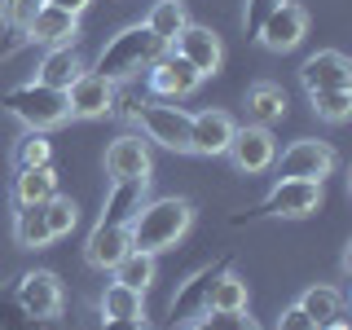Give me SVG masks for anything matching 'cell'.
I'll use <instances>...</instances> for the list:
<instances>
[{"mask_svg":"<svg viewBox=\"0 0 352 330\" xmlns=\"http://www.w3.org/2000/svg\"><path fill=\"white\" fill-rule=\"evenodd\" d=\"M194 225V203L190 198H146L141 203V212L132 216L128 234H132V251H150V256H159V251H172L176 242L190 234Z\"/></svg>","mask_w":352,"mask_h":330,"instance_id":"6da1fadb","label":"cell"},{"mask_svg":"<svg viewBox=\"0 0 352 330\" xmlns=\"http://www.w3.org/2000/svg\"><path fill=\"white\" fill-rule=\"evenodd\" d=\"M163 53H168V44L154 36L146 22H137V27H124L119 36H110L102 44L93 71L102 75V80H132L137 71H150Z\"/></svg>","mask_w":352,"mask_h":330,"instance_id":"7a4b0ae2","label":"cell"},{"mask_svg":"<svg viewBox=\"0 0 352 330\" xmlns=\"http://www.w3.org/2000/svg\"><path fill=\"white\" fill-rule=\"evenodd\" d=\"M5 110L27 132H49V128H62L66 119H71V110H66V93H62V88L40 84V80L9 88V93H5Z\"/></svg>","mask_w":352,"mask_h":330,"instance_id":"3957f363","label":"cell"},{"mask_svg":"<svg viewBox=\"0 0 352 330\" xmlns=\"http://www.w3.org/2000/svg\"><path fill=\"white\" fill-rule=\"evenodd\" d=\"M132 115H137L146 141H154L163 150H176V154H194L190 150V119H194L190 110H181L176 102H141Z\"/></svg>","mask_w":352,"mask_h":330,"instance_id":"277c9868","label":"cell"},{"mask_svg":"<svg viewBox=\"0 0 352 330\" xmlns=\"http://www.w3.org/2000/svg\"><path fill=\"white\" fill-rule=\"evenodd\" d=\"M273 168H278V176H291V181H326V176L339 168V154H335L330 141L300 137L273 159Z\"/></svg>","mask_w":352,"mask_h":330,"instance_id":"5b68a950","label":"cell"},{"mask_svg":"<svg viewBox=\"0 0 352 330\" xmlns=\"http://www.w3.org/2000/svg\"><path fill=\"white\" fill-rule=\"evenodd\" d=\"M326 203V190L322 181H291V176H278L264 203L256 207L260 216H286V220H304V216H317Z\"/></svg>","mask_w":352,"mask_h":330,"instance_id":"8992f818","label":"cell"},{"mask_svg":"<svg viewBox=\"0 0 352 330\" xmlns=\"http://www.w3.org/2000/svg\"><path fill=\"white\" fill-rule=\"evenodd\" d=\"M14 304L27 317H36V322H58V317H62V304H66L62 278H58V273H49V269L22 273V278H18V291H14Z\"/></svg>","mask_w":352,"mask_h":330,"instance_id":"52a82bcc","label":"cell"},{"mask_svg":"<svg viewBox=\"0 0 352 330\" xmlns=\"http://www.w3.org/2000/svg\"><path fill=\"white\" fill-rule=\"evenodd\" d=\"M304 36H308V14H304V5H295V0H282V5L256 27V40H260L269 53H291V49H300Z\"/></svg>","mask_w":352,"mask_h":330,"instance_id":"ba28073f","label":"cell"},{"mask_svg":"<svg viewBox=\"0 0 352 330\" xmlns=\"http://www.w3.org/2000/svg\"><path fill=\"white\" fill-rule=\"evenodd\" d=\"M229 163L238 172L256 176V172H269L273 159H278V141L264 124H251V128H234V141H229Z\"/></svg>","mask_w":352,"mask_h":330,"instance_id":"9c48e42d","label":"cell"},{"mask_svg":"<svg viewBox=\"0 0 352 330\" xmlns=\"http://www.w3.org/2000/svg\"><path fill=\"white\" fill-rule=\"evenodd\" d=\"M172 53L190 62L203 80H207V75H216L220 62H225V44H220V36H216L212 27H198V22H185V27H181V36L172 40Z\"/></svg>","mask_w":352,"mask_h":330,"instance_id":"30bf717a","label":"cell"},{"mask_svg":"<svg viewBox=\"0 0 352 330\" xmlns=\"http://www.w3.org/2000/svg\"><path fill=\"white\" fill-rule=\"evenodd\" d=\"M106 176L110 181H150V141L141 132H119L106 146Z\"/></svg>","mask_w":352,"mask_h":330,"instance_id":"8fae6325","label":"cell"},{"mask_svg":"<svg viewBox=\"0 0 352 330\" xmlns=\"http://www.w3.org/2000/svg\"><path fill=\"white\" fill-rule=\"evenodd\" d=\"M198 84H203V75H198L185 58H176L172 49L150 66V93H154V97L185 102V97H194V93H198Z\"/></svg>","mask_w":352,"mask_h":330,"instance_id":"7c38bea8","label":"cell"},{"mask_svg":"<svg viewBox=\"0 0 352 330\" xmlns=\"http://www.w3.org/2000/svg\"><path fill=\"white\" fill-rule=\"evenodd\" d=\"M66 110L71 119H102L115 110V80H102L97 71H84L66 88Z\"/></svg>","mask_w":352,"mask_h":330,"instance_id":"4fadbf2b","label":"cell"},{"mask_svg":"<svg viewBox=\"0 0 352 330\" xmlns=\"http://www.w3.org/2000/svg\"><path fill=\"white\" fill-rule=\"evenodd\" d=\"M300 80H304L308 93H322V88H352V62L339 49H322L300 66Z\"/></svg>","mask_w":352,"mask_h":330,"instance_id":"5bb4252c","label":"cell"},{"mask_svg":"<svg viewBox=\"0 0 352 330\" xmlns=\"http://www.w3.org/2000/svg\"><path fill=\"white\" fill-rule=\"evenodd\" d=\"M234 119L225 115V110H198V115L190 119V150L194 154H225L229 141H234Z\"/></svg>","mask_w":352,"mask_h":330,"instance_id":"9a60e30c","label":"cell"},{"mask_svg":"<svg viewBox=\"0 0 352 330\" xmlns=\"http://www.w3.org/2000/svg\"><path fill=\"white\" fill-rule=\"evenodd\" d=\"M132 251V234H128V225H102L97 220L93 225V234H88V242H84V260L93 264V269H115L119 260H124Z\"/></svg>","mask_w":352,"mask_h":330,"instance_id":"2e32d148","label":"cell"},{"mask_svg":"<svg viewBox=\"0 0 352 330\" xmlns=\"http://www.w3.org/2000/svg\"><path fill=\"white\" fill-rule=\"evenodd\" d=\"M75 36H80V18L75 14H62V9L44 5L36 18H31L27 27V40L44 44V49H58V44H75Z\"/></svg>","mask_w":352,"mask_h":330,"instance_id":"e0dca14e","label":"cell"},{"mask_svg":"<svg viewBox=\"0 0 352 330\" xmlns=\"http://www.w3.org/2000/svg\"><path fill=\"white\" fill-rule=\"evenodd\" d=\"M84 71H88V66H84L80 53H75V44H58V49L44 53V62H40L36 80H40V84H49V88H62V93H66V88L80 80Z\"/></svg>","mask_w":352,"mask_h":330,"instance_id":"ac0fdd59","label":"cell"},{"mask_svg":"<svg viewBox=\"0 0 352 330\" xmlns=\"http://www.w3.org/2000/svg\"><path fill=\"white\" fill-rule=\"evenodd\" d=\"M146 185L150 181H115L97 220H102V225H132V216L141 212V203H146Z\"/></svg>","mask_w":352,"mask_h":330,"instance_id":"d6986e66","label":"cell"},{"mask_svg":"<svg viewBox=\"0 0 352 330\" xmlns=\"http://www.w3.org/2000/svg\"><path fill=\"white\" fill-rule=\"evenodd\" d=\"M58 194V172L53 163L44 168H22L18 181H14V207H31V203H49Z\"/></svg>","mask_w":352,"mask_h":330,"instance_id":"ffe728a7","label":"cell"},{"mask_svg":"<svg viewBox=\"0 0 352 330\" xmlns=\"http://www.w3.org/2000/svg\"><path fill=\"white\" fill-rule=\"evenodd\" d=\"M286 93L278 84H269V80H260V84H251L247 88V110H251V119H256V124H264V128H273L278 124V119L286 115Z\"/></svg>","mask_w":352,"mask_h":330,"instance_id":"44dd1931","label":"cell"},{"mask_svg":"<svg viewBox=\"0 0 352 330\" xmlns=\"http://www.w3.org/2000/svg\"><path fill=\"white\" fill-rule=\"evenodd\" d=\"M300 308H304V317H313V326L322 330V326L335 322V317H344V291H339V286H308L300 295Z\"/></svg>","mask_w":352,"mask_h":330,"instance_id":"7402d4cb","label":"cell"},{"mask_svg":"<svg viewBox=\"0 0 352 330\" xmlns=\"http://www.w3.org/2000/svg\"><path fill=\"white\" fill-rule=\"evenodd\" d=\"M14 238H18V247H27V251L49 247L53 234H49V220H44V203L18 207V216H14Z\"/></svg>","mask_w":352,"mask_h":330,"instance_id":"603a6c76","label":"cell"},{"mask_svg":"<svg viewBox=\"0 0 352 330\" xmlns=\"http://www.w3.org/2000/svg\"><path fill=\"white\" fill-rule=\"evenodd\" d=\"M185 22H190V18H185V5H181V0H154L150 14H146V27H150L163 44H168V49H172V40L181 36Z\"/></svg>","mask_w":352,"mask_h":330,"instance_id":"cb8c5ba5","label":"cell"},{"mask_svg":"<svg viewBox=\"0 0 352 330\" xmlns=\"http://www.w3.org/2000/svg\"><path fill=\"white\" fill-rule=\"evenodd\" d=\"M154 269H159V256H150V251H128V256L119 260L110 273H115V282L132 286V291H150Z\"/></svg>","mask_w":352,"mask_h":330,"instance_id":"d4e9b609","label":"cell"},{"mask_svg":"<svg viewBox=\"0 0 352 330\" xmlns=\"http://www.w3.org/2000/svg\"><path fill=\"white\" fill-rule=\"evenodd\" d=\"M97 308H102V317H141L146 313V291H132L124 282H110L102 291V300H97Z\"/></svg>","mask_w":352,"mask_h":330,"instance_id":"484cf974","label":"cell"},{"mask_svg":"<svg viewBox=\"0 0 352 330\" xmlns=\"http://www.w3.org/2000/svg\"><path fill=\"white\" fill-rule=\"evenodd\" d=\"M212 278H216V269H198L194 278L172 295L168 313L172 317H190V313H198V308H207V286H212Z\"/></svg>","mask_w":352,"mask_h":330,"instance_id":"4316f807","label":"cell"},{"mask_svg":"<svg viewBox=\"0 0 352 330\" xmlns=\"http://www.w3.org/2000/svg\"><path fill=\"white\" fill-rule=\"evenodd\" d=\"M207 308H247V282H242L238 273H229V269L216 273L212 286H207Z\"/></svg>","mask_w":352,"mask_h":330,"instance_id":"83f0119b","label":"cell"},{"mask_svg":"<svg viewBox=\"0 0 352 330\" xmlns=\"http://www.w3.org/2000/svg\"><path fill=\"white\" fill-rule=\"evenodd\" d=\"M308 102L326 124H348L352 119V88H322V93H308Z\"/></svg>","mask_w":352,"mask_h":330,"instance_id":"f1b7e54d","label":"cell"},{"mask_svg":"<svg viewBox=\"0 0 352 330\" xmlns=\"http://www.w3.org/2000/svg\"><path fill=\"white\" fill-rule=\"evenodd\" d=\"M44 220H49V234H53V242H58V238H66L75 225H80V203L66 198V194H53L49 203H44Z\"/></svg>","mask_w":352,"mask_h":330,"instance_id":"f546056e","label":"cell"},{"mask_svg":"<svg viewBox=\"0 0 352 330\" xmlns=\"http://www.w3.org/2000/svg\"><path fill=\"white\" fill-rule=\"evenodd\" d=\"M44 163H53V146L44 132H22L18 150H14V168H44Z\"/></svg>","mask_w":352,"mask_h":330,"instance_id":"4dcf8cb0","label":"cell"},{"mask_svg":"<svg viewBox=\"0 0 352 330\" xmlns=\"http://www.w3.org/2000/svg\"><path fill=\"white\" fill-rule=\"evenodd\" d=\"M203 330H260L256 317H247V308H207Z\"/></svg>","mask_w":352,"mask_h":330,"instance_id":"1f68e13d","label":"cell"},{"mask_svg":"<svg viewBox=\"0 0 352 330\" xmlns=\"http://www.w3.org/2000/svg\"><path fill=\"white\" fill-rule=\"evenodd\" d=\"M40 9H44V0H0V18H5L9 31H27Z\"/></svg>","mask_w":352,"mask_h":330,"instance_id":"d6a6232c","label":"cell"},{"mask_svg":"<svg viewBox=\"0 0 352 330\" xmlns=\"http://www.w3.org/2000/svg\"><path fill=\"white\" fill-rule=\"evenodd\" d=\"M278 5H282V0H247V14H242V27H247V36H256V27H260V22L269 18Z\"/></svg>","mask_w":352,"mask_h":330,"instance_id":"836d02e7","label":"cell"},{"mask_svg":"<svg viewBox=\"0 0 352 330\" xmlns=\"http://www.w3.org/2000/svg\"><path fill=\"white\" fill-rule=\"evenodd\" d=\"M278 330H317V326H313V317H304V308H300V304H291V308H282Z\"/></svg>","mask_w":352,"mask_h":330,"instance_id":"e575fe53","label":"cell"},{"mask_svg":"<svg viewBox=\"0 0 352 330\" xmlns=\"http://www.w3.org/2000/svg\"><path fill=\"white\" fill-rule=\"evenodd\" d=\"M0 330H58V322H36V317H27L18 308V317H14V322H5Z\"/></svg>","mask_w":352,"mask_h":330,"instance_id":"d590c367","label":"cell"},{"mask_svg":"<svg viewBox=\"0 0 352 330\" xmlns=\"http://www.w3.org/2000/svg\"><path fill=\"white\" fill-rule=\"evenodd\" d=\"M102 330H150V326L141 313V317H102Z\"/></svg>","mask_w":352,"mask_h":330,"instance_id":"8d00e7d4","label":"cell"},{"mask_svg":"<svg viewBox=\"0 0 352 330\" xmlns=\"http://www.w3.org/2000/svg\"><path fill=\"white\" fill-rule=\"evenodd\" d=\"M44 5H53V9H62V14H75V18H80L93 0H44Z\"/></svg>","mask_w":352,"mask_h":330,"instance_id":"74e56055","label":"cell"},{"mask_svg":"<svg viewBox=\"0 0 352 330\" xmlns=\"http://www.w3.org/2000/svg\"><path fill=\"white\" fill-rule=\"evenodd\" d=\"M322 330H348V322H344V317H335V322H330V326H322Z\"/></svg>","mask_w":352,"mask_h":330,"instance_id":"f35d334b","label":"cell"},{"mask_svg":"<svg viewBox=\"0 0 352 330\" xmlns=\"http://www.w3.org/2000/svg\"><path fill=\"white\" fill-rule=\"evenodd\" d=\"M194 330H203V326H194Z\"/></svg>","mask_w":352,"mask_h":330,"instance_id":"ab89813d","label":"cell"}]
</instances>
